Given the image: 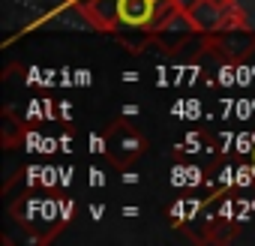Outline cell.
Listing matches in <instances>:
<instances>
[{"mask_svg": "<svg viewBox=\"0 0 255 246\" xmlns=\"http://www.w3.org/2000/svg\"><path fill=\"white\" fill-rule=\"evenodd\" d=\"M183 6H186L183 0H120L117 3V27L111 36L120 45H126L132 54H138L150 45L156 27Z\"/></svg>", "mask_w": 255, "mask_h": 246, "instance_id": "obj_1", "label": "cell"}, {"mask_svg": "<svg viewBox=\"0 0 255 246\" xmlns=\"http://www.w3.org/2000/svg\"><path fill=\"white\" fill-rule=\"evenodd\" d=\"M90 147L96 153H102L111 165L129 168L135 159H141V153L147 150V141H144V135L135 126H129L126 120H117V123H111V129L105 135H93L90 138Z\"/></svg>", "mask_w": 255, "mask_h": 246, "instance_id": "obj_2", "label": "cell"}, {"mask_svg": "<svg viewBox=\"0 0 255 246\" xmlns=\"http://www.w3.org/2000/svg\"><path fill=\"white\" fill-rule=\"evenodd\" d=\"M186 12L201 36L249 24L243 6H237V0H192V3H186Z\"/></svg>", "mask_w": 255, "mask_h": 246, "instance_id": "obj_3", "label": "cell"}, {"mask_svg": "<svg viewBox=\"0 0 255 246\" xmlns=\"http://www.w3.org/2000/svg\"><path fill=\"white\" fill-rule=\"evenodd\" d=\"M15 219H21L27 228H33V222H51L57 231L63 228V222L75 213V204L66 198H24V204L12 207Z\"/></svg>", "mask_w": 255, "mask_h": 246, "instance_id": "obj_4", "label": "cell"}, {"mask_svg": "<svg viewBox=\"0 0 255 246\" xmlns=\"http://www.w3.org/2000/svg\"><path fill=\"white\" fill-rule=\"evenodd\" d=\"M201 39H204L207 51L225 57L228 63H240L255 51V30L249 24L246 27H228V30H219V33H210Z\"/></svg>", "mask_w": 255, "mask_h": 246, "instance_id": "obj_5", "label": "cell"}, {"mask_svg": "<svg viewBox=\"0 0 255 246\" xmlns=\"http://www.w3.org/2000/svg\"><path fill=\"white\" fill-rule=\"evenodd\" d=\"M195 36H201V33H198V27L192 24L189 12H186V6H183V9H177L174 15H168V18L156 27V33H153L150 45H159L162 51L177 54V51H180L183 45H189Z\"/></svg>", "mask_w": 255, "mask_h": 246, "instance_id": "obj_6", "label": "cell"}, {"mask_svg": "<svg viewBox=\"0 0 255 246\" xmlns=\"http://www.w3.org/2000/svg\"><path fill=\"white\" fill-rule=\"evenodd\" d=\"M60 3H63V9H72L96 33H114V27H117L120 0H60Z\"/></svg>", "mask_w": 255, "mask_h": 246, "instance_id": "obj_7", "label": "cell"}, {"mask_svg": "<svg viewBox=\"0 0 255 246\" xmlns=\"http://www.w3.org/2000/svg\"><path fill=\"white\" fill-rule=\"evenodd\" d=\"M24 138V120H18L9 108L3 111V147H15L18 141Z\"/></svg>", "mask_w": 255, "mask_h": 246, "instance_id": "obj_8", "label": "cell"}, {"mask_svg": "<svg viewBox=\"0 0 255 246\" xmlns=\"http://www.w3.org/2000/svg\"><path fill=\"white\" fill-rule=\"evenodd\" d=\"M90 183H93V186H102V183H105V180H102V174H99L96 168L90 171Z\"/></svg>", "mask_w": 255, "mask_h": 246, "instance_id": "obj_9", "label": "cell"}, {"mask_svg": "<svg viewBox=\"0 0 255 246\" xmlns=\"http://www.w3.org/2000/svg\"><path fill=\"white\" fill-rule=\"evenodd\" d=\"M78 84H81V87H84V84H90V72H87V69H81V72H78Z\"/></svg>", "mask_w": 255, "mask_h": 246, "instance_id": "obj_10", "label": "cell"}, {"mask_svg": "<svg viewBox=\"0 0 255 246\" xmlns=\"http://www.w3.org/2000/svg\"><path fill=\"white\" fill-rule=\"evenodd\" d=\"M249 162H252V171H255V135H252V150H249Z\"/></svg>", "mask_w": 255, "mask_h": 246, "instance_id": "obj_11", "label": "cell"}]
</instances>
